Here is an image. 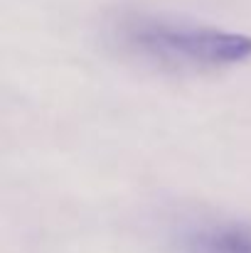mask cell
Wrapping results in <instances>:
<instances>
[{
    "mask_svg": "<svg viewBox=\"0 0 251 253\" xmlns=\"http://www.w3.org/2000/svg\"><path fill=\"white\" fill-rule=\"evenodd\" d=\"M108 40L123 57L172 74L222 72L251 59V37L244 32L155 12L118 15Z\"/></svg>",
    "mask_w": 251,
    "mask_h": 253,
    "instance_id": "6da1fadb",
    "label": "cell"
},
{
    "mask_svg": "<svg viewBox=\"0 0 251 253\" xmlns=\"http://www.w3.org/2000/svg\"><path fill=\"white\" fill-rule=\"evenodd\" d=\"M180 253H251V221L202 219L187 224L177 236Z\"/></svg>",
    "mask_w": 251,
    "mask_h": 253,
    "instance_id": "7a4b0ae2",
    "label": "cell"
}]
</instances>
